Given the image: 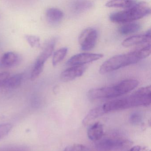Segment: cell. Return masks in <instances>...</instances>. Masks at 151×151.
I'll list each match as a JSON object with an SVG mask.
<instances>
[{"mask_svg": "<svg viewBox=\"0 0 151 151\" xmlns=\"http://www.w3.org/2000/svg\"><path fill=\"white\" fill-rule=\"evenodd\" d=\"M151 86L138 89L129 96L111 101L102 105L105 113L130 108L146 106L151 104Z\"/></svg>", "mask_w": 151, "mask_h": 151, "instance_id": "obj_1", "label": "cell"}, {"mask_svg": "<svg viewBox=\"0 0 151 151\" xmlns=\"http://www.w3.org/2000/svg\"><path fill=\"white\" fill-rule=\"evenodd\" d=\"M150 54L151 45L149 44L133 52L113 56L101 66L100 73L102 75L106 74L137 63L140 60L149 56Z\"/></svg>", "mask_w": 151, "mask_h": 151, "instance_id": "obj_2", "label": "cell"}, {"mask_svg": "<svg viewBox=\"0 0 151 151\" xmlns=\"http://www.w3.org/2000/svg\"><path fill=\"white\" fill-rule=\"evenodd\" d=\"M138 84L139 81L136 79H126L113 86L90 90L87 96L91 100L116 98L132 91Z\"/></svg>", "mask_w": 151, "mask_h": 151, "instance_id": "obj_3", "label": "cell"}, {"mask_svg": "<svg viewBox=\"0 0 151 151\" xmlns=\"http://www.w3.org/2000/svg\"><path fill=\"white\" fill-rule=\"evenodd\" d=\"M150 14L151 9L145 3L127 10L112 13L109 15V19L115 23H128L141 19Z\"/></svg>", "mask_w": 151, "mask_h": 151, "instance_id": "obj_4", "label": "cell"}, {"mask_svg": "<svg viewBox=\"0 0 151 151\" xmlns=\"http://www.w3.org/2000/svg\"><path fill=\"white\" fill-rule=\"evenodd\" d=\"M130 145V141L121 138L106 137L97 141L95 148L98 151H112L122 149Z\"/></svg>", "mask_w": 151, "mask_h": 151, "instance_id": "obj_5", "label": "cell"}, {"mask_svg": "<svg viewBox=\"0 0 151 151\" xmlns=\"http://www.w3.org/2000/svg\"><path fill=\"white\" fill-rule=\"evenodd\" d=\"M55 44V40L50 41L38 57L31 75L32 81L36 80L42 73L45 63L53 52Z\"/></svg>", "mask_w": 151, "mask_h": 151, "instance_id": "obj_6", "label": "cell"}, {"mask_svg": "<svg viewBox=\"0 0 151 151\" xmlns=\"http://www.w3.org/2000/svg\"><path fill=\"white\" fill-rule=\"evenodd\" d=\"M98 40V32L93 28L84 30L79 36L78 42L81 49L87 51L92 49L96 45Z\"/></svg>", "mask_w": 151, "mask_h": 151, "instance_id": "obj_7", "label": "cell"}, {"mask_svg": "<svg viewBox=\"0 0 151 151\" xmlns=\"http://www.w3.org/2000/svg\"><path fill=\"white\" fill-rule=\"evenodd\" d=\"M101 54L83 53L78 54L70 58L67 65L71 66H83L84 64L90 63L100 60L103 57Z\"/></svg>", "mask_w": 151, "mask_h": 151, "instance_id": "obj_8", "label": "cell"}, {"mask_svg": "<svg viewBox=\"0 0 151 151\" xmlns=\"http://www.w3.org/2000/svg\"><path fill=\"white\" fill-rule=\"evenodd\" d=\"M86 68L84 66H72L65 70L61 74V80L63 82H69L79 77L85 71Z\"/></svg>", "mask_w": 151, "mask_h": 151, "instance_id": "obj_9", "label": "cell"}, {"mask_svg": "<svg viewBox=\"0 0 151 151\" xmlns=\"http://www.w3.org/2000/svg\"><path fill=\"white\" fill-rule=\"evenodd\" d=\"M151 40V30L149 29L145 34L132 36L124 40L122 45L124 47H129L136 45L148 43Z\"/></svg>", "mask_w": 151, "mask_h": 151, "instance_id": "obj_10", "label": "cell"}, {"mask_svg": "<svg viewBox=\"0 0 151 151\" xmlns=\"http://www.w3.org/2000/svg\"><path fill=\"white\" fill-rule=\"evenodd\" d=\"M21 60V57L17 54L14 52H7L1 57V64L5 68H12L18 65Z\"/></svg>", "mask_w": 151, "mask_h": 151, "instance_id": "obj_11", "label": "cell"}, {"mask_svg": "<svg viewBox=\"0 0 151 151\" xmlns=\"http://www.w3.org/2000/svg\"><path fill=\"white\" fill-rule=\"evenodd\" d=\"M104 135L103 126L100 122L93 124L88 129L87 136L89 139L93 141H99L101 139Z\"/></svg>", "mask_w": 151, "mask_h": 151, "instance_id": "obj_12", "label": "cell"}, {"mask_svg": "<svg viewBox=\"0 0 151 151\" xmlns=\"http://www.w3.org/2000/svg\"><path fill=\"white\" fill-rule=\"evenodd\" d=\"M93 3L88 1H76L70 4V8L74 14H80L91 8Z\"/></svg>", "mask_w": 151, "mask_h": 151, "instance_id": "obj_13", "label": "cell"}, {"mask_svg": "<svg viewBox=\"0 0 151 151\" xmlns=\"http://www.w3.org/2000/svg\"><path fill=\"white\" fill-rule=\"evenodd\" d=\"M145 4V2L135 1H108L106 6L108 7L130 9Z\"/></svg>", "mask_w": 151, "mask_h": 151, "instance_id": "obj_14", "label": "cell"}, {"mask_svg": "<svg viewBox=\"0 0 151 151\" xmlns=\"http://www.w3.org/2000/svg\"><path fill=\"white\" fill-rule=\"evenodd\" d=\"M47 21L52 24H58L61 22L64 17L63 12L59 9L50 8L46 11Z\"/></svg>", "mask_w": 151, "mask_h": 151, "instance_id": "obj_15", "label": "cell"}, {"mask_svg": "<svg viewBox=\"0 0 151 151\" xmlns=\"http://www.w3.org/2000/svg\"><path fill=\"white\" fill-rule=\"evenodd\" d=\"M105 114L102 106L95 108L90 110L87 115L84 118L83 121V124L85 126L89 125L96 118Z\"/></svg>", "mask_w": 151, "mask_h": 151, "instance_id": "obj_16", "label": "cell"}, {"mask_svg": "<svg viewBox=\"0 0 151 151\" xmlns=\"http://www.w3.org/2000/svg\"><path fill=\"white\" fill-rule=\"evenodd\" d=\"M23 78L22 74H17L9 77L5 81L2 87L7 89H16L22 84Z\"/></svg>", "mask_w": 151, "mask_h": 151, "instance_id": "obj_17", "label": "cell"}, {"mask_svg": "<svg viewBox=\"0 0 151 151\" xmlns=\"http://www.w3.org/2000/svg\"><path fill=\"white\" fill-rule=\"evenodd\" d=\"M141 25L137 22H130L120 27L119 32L122 35H127L135 33L140 30Z\"/></svg>", "mask_w": 151, "mask_h": 151, "instance_id": "obj_18", "label": "cell"}, {"mask_svg": "<svg viewBox=\"0 0 151 151\" xmlns=\"http://www.w3.org/2000/svg\"><path fill=\"white\" fill-rule=\"evenodd\" d=\"M68 51V49L67 47H63L56 51L54 54L53 57V66H56L58 63L61 62L65 58Z\"/></svg>", "mask_w": 151, "mask_h": 151, "instance_id": "obj_19", "label": "cell"}, {"mask_svg": "<svg viewBox=\"0 0 151 151\" xmlns=\"http://www.w3.org/2000/svg\"><path fill=\"white\" fill-rule=\"evenodd\" d=\"M142 114L137 111L132 113L129 116V122L132 125H138L140 124L142 122Z\"/></svg>", "mask_w": 151, "mask_h": 151, "instance_id": "obj_20", "label": "cell"}, {"mask_svg": "<svg viewBox=\"0 0 151 151\" xmlns=\"http://www.w3.org/2000/svg\"><path fill=\"white\" fill-rule=\"evenodd\" d=\"M12 129L11 124L6 123L0 124V140L6 137Z\"/></svg>", "mask_w": 151, "mask_h": 151, "instance_id": "obj_21", "label": "cell"}, {"mask_svg": "<svg viewBox=\"0 0 151 151\" xmlns=\"http://www.w3.org/2000/svg\"><path fill=\"white\" fill-rule=\"evenodd\" d=\"M64 151H90V150L83 145L75 144L67 147Z\"/></svg>", "mask_w": 151, "mask_h": 151, "instance_id": "obj_22", "label": "cell"}, {"mask_svg": "<svg viewBox=\"0 0 151 151\" xmlns=\"http://www.w3.org/2000/svg\"><path fill=\"white\" fill-rule=\"evenodd\" d=\"M25 38L32 47H37L40 45V39L39 37L32 35H26Z\"/></svg>", "mask_w": 151, "mask_h": 151, "instance_id": "obj_23", "label": "cell"}, {"mask_svg": "<svg viewBox=\"0 0 151 151\" xmlns=\"http://www.w3.org/2000/svg\"><path fill=\"white\" fill-rule=\"evenodd\" d=\"M10 74L8 72L0 73V87H2L6 79L9 77Z\"/></svg>", "mask_w": 151, "mask_h": 151, "instance_id": "obj_24", "label": "cell"}, {"mask_svg": "<svg viewBox=\"0 0 151 151\" xmlns=\"http://www.w3.org/2000/svg\"><path fill=\"white\" fill-rule=\"evenodd\" d=\"M141 147L139 146L136 145L131 147L128 151H140Z\"/></svg>", "mask_w": 151, "mask_h": 151, "instance_id": "obj_25", "label": "cell"}, {"mask_svg": "<svg viewBox=\"0 0 151 151\" xmlns=\"http://www.w3.org/2000/svg\"></svg>", "mask_w": 151, "mask_h": 151, "instance_id": "obj_26", "label": "cell"}]
</instances>
